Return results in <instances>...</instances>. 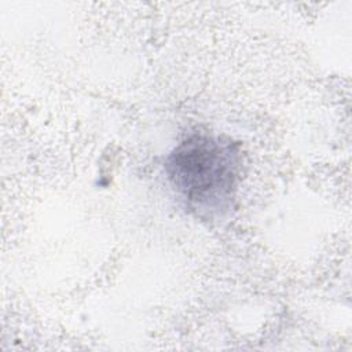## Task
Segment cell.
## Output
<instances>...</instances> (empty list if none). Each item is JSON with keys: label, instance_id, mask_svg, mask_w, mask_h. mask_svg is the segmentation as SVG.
<instances>
[{"label": "cell", "instance_id": "6da1fadb", "mask_svg": "<svg viewBox=\"0 0 352 352\" xmlns=\"http://www.w3.org/2000/svg\"><path fill=\"white\" fill-rule=\"evenodd\" d=\"M242 154L231 138L197 128L164 162L168 184L183 208L208 224L228 220L236 208Z\"/></svg>", "mask_w": 352, "mask_h": 352}]
</instances>
